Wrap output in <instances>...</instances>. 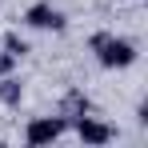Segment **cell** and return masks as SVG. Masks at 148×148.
<instances>
[{"label": "cell", "mask_w": 148, "mask_h": 148, "mask_svg": "<svg viewBox=\"0 0 148 148\" xmlns=\"http://www.w3.org/2000/svg\"><path fill=\"white\" fill-rule=\"evenodd\" d=\"M92 48L100 52V64H104V68H128V64L136 60V48H132L128 40H112V36H96V40H92Z\"/></svg>", "instance_id": "1"}, {"label": "cell", "mask_w": 148, "mask_h": 148, "mask_svg": "<svg viewBox=\"0 0 148 148\" xmlns=\"http://www.w3.org/2000/svg\"><path fill=\"white\" fill-rule=\"evenodd\" d=\"M60 132H64V120L60 116H40V120L28 124L24 140L28 144H52V140H60Z\"/></svg>", "instance_id": "2"}, {"label": "cell", "mask_w": 148, "mask_h": 148, "mask_svg": "<svg viewBox=\"0 0 148 148\" xmlns=\"http://www.w3.org/2000/svg\"><path fill=\"white\" fill-rule=\"evenodd\" d=\"M24 20L32 28H64V16H60L52 4H32V8L24 12Z\"/></svg>", "instance_id": "3"}, {"label": "cell", "mask_w": 148, "mask_h": 148, "mask_svg": "<svg viewBox=\"0 0 148 148\" xmlns=\"http://www.w3.org/2000/svg\"><path fill=\"white\" fill-rule=\"evenodd\" d=\"M76 136H80L84 144H108V140H112V132H108L104 124L88 120V116H80V124H76Z\"/></svg>", "instance_id": "4"}, {"label": "cell", "mask_w": 148, "mask_h": 148, "mask_svg": "<svg viewBox=\"0 0 148 148\" xmlns=\"http://www.w3.org/2000/svg\"><path fill=\"white\" fill-rule=\"evenodd\" d=\"M20 96H24V88H20V80H12V76H4V80H0V100H4V104H20Z\"/></svg>", "instance_id": "5"}, {"label": "cell", "mask_w": 148, "mask_h": 148, "mask_svg": "<svg viewBox=\"0 0 148 148\" xmlns=\"http://www.w3.org/2000/svg\"><path fill=\"white\" fill-rule=\"evenodd\" d=\"M4 48H8V56H24L28 44H24V40H16V36H8V40H4Z\"/></svg>", "instance_id": "6"}, {"label": "cell", "mask_w": 148, "mask_h": 148, "mask_svg": "<svg viewBox=\"0 0 148 148\" xmlns=\"http://www.w3.org/2000/svg\"><path fill=\"white\" fill-rule=\"evenodd\" d=\"M12 60H16V56H8V52H0V76L8 72V68H12Z\"/></svg>", "instance_id": "7"}]
</instances>
